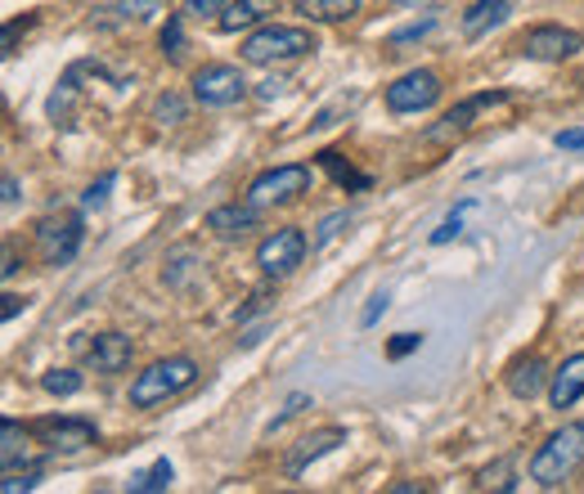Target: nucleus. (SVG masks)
Returning a JSON list of instances; mask_svg holds the SVG:
<instances>
[{"mask_svg":"<svg viewBox=\"0 0 584 494\" xmlns=\"http://www.w3.org/2000/svg\"><path fill=\"white\" fill-rule=\"evenodd\" d=\"M584 463V422H566L558 428L531 459V481L544 490H558L575 476V467Z\"/></svg>","mask_w":584,"mask_h":494,"instance_id":"obj_1","label":"nucleus"},{"mask_svg":"<svg viewBox=\"0 0 584 494\" xmlns=\"http://www.w3.org/2000/svg\"><path fill=\"white\" fill-rule=\"evenodd\" d=\"M310 50H315V36L306 28H288V23H266V28H256L243 41V59L256 63V67L288 63V59H301Z\"/></svg>","mask_w":584,"mask_h":494,"instance_id":"obj_2","label":"nucleus"},{"mask_svg":"<svg viewBox=\"0 0 584 494\" xmlns=\"http://www.w3.org/2000/svg\"><path fill=\"white\" fill-rule=\"evenodd\" d=\"M193 378H199V365H193L189 356L158 360V365H149V369L131 382V404H136V409H153V404H162V400L180 396Z\"/></svg>","mask_w":584,"mask_h":494,"instance_id":"obj_3","label":"nucleus"},{"mask_svg":"<svg viewBox=\"0 0 584 494\" xmlns=\"http://www.w3.org/2000/svg\"><path fill=\"white\" fill-rule=\"evenodd\" d=\"M82 239H86V221L77 211H54L36 225V252L45 265H68L77 252H82Z\"/></svg>","mask_w":584,"mask_h":494,"instance_id":"obj_4","label":"nucleus"},{"mask_svg":"<svg viewBox=\"0 0 584 494\" xmlns=\"http://www.w3.org/2000/svg\"><path fill=\"white\" fill-rule=\"evenodd\" d=\"M247 95V77L234 63H208L193 73V99L203 108H234Z\"/></svg>","mask_w":584,"mask_h":494,"instance_id":"obj_5","label":"nucleus"},{"mask_svg":"<svg viewBox=\"0 0 584 494\" xmlns=\"http://www.w3.org/2000/svg\"><path fill=\"white\" fill-rule=\"evenodd\" d=\"M580 50H584V36L558 23H540L517 36V54H527L535 63H562V59H575Z\"/></svg>","mask_w":584,"mask_h":494,"instance_id":"obj_6","label":"nucleus"},{"mask_svg":"<svg viewBox=\"0 0 584 494\" xmlns=\"http://www.w3.org/2000/svg\"><path fill=\"white\" fill-rule=\"evenodd\" d=\"M306 189H310V167L288 162V167H270V171L256 176L247 185V202H256V207H279V202H293Z\"/></svg>","mask_w":584,"mask_h":494,"instance_id":"obj_7","label":"nucleus"},{"mask_svg":"<svg viewBox=\"0 0 584 494\" xmlns=\"http://www.w3.org/2000/svg\"><path fill=\"white\" fill-rule=\"evenodd\" d=\"M436 99H440V77L432 73V67H414V73H405L401 82L386 86V108H392L396 117L427 113Z\"/></svg>","mask_w":584,"mask_h":494,"instance_id":"obj_8","label":"nucleus"},{"mask_svg":"<svg viewBox=\"0 0 584 494\" xmlns=\"http://www.w3.org/2000/svg\"><path fill=\"white\" fill-rule=\"evenodd\" d=\"M32 437L54 454H77L99 441L91 418H41V422H32Z\"/></svg>","mask_w":584,"mask_h":494,"instance_id":"obj_9","label":"nucleus"},{"mask_svg":"<svg viewBox=\"0 0 584 494\" xmlns=\"http://www.w3.org/2000/svg\"><path fill=\"white\" fill-rule=\"evenodd\" d=\"M306 234L301 230H275L270 239H262V248H256V265H262L266 278H288L301 261H306Z\"/></svg>","mask_w":584,"mask_h":494,"instance_id":"obj_10","label":"nucleus"},{"mask_svg":"<svg viewBox=\"0 0 584 494\" xmlns=\"http://www.w3.org/2000/svg\"><path fill=\"white\" fill-rule=\"evenodd\" d=\"M338 445H347V432L342 428H323V432H310V437H301L297 441V450L284 459V476L288 481H297L315 459H323V454H333Z\"/></svg>","mask_w":584,"mask_h":494,"instance_id":"obj_11","label":"nucleus"},{"mask_svg":"<svg viewBox=\"0 0 584 494\" xmlns=\"http://www.w3.org/2000/svg\"><path fill=\"white\" fill-rule=\"evenodd\" d=\"M508 99V91H486V95H472V99H464L459 108H449L432 130H427V139H449V135H464L468 126H472V117L477 113H486V108H495V104H503Z\"/></svg>","mask_w":584,"mask_h":494,"instance_id":"obj_12","label":"nucleus"},{"mask_svg":"<svg viewBox=\"0 0 584 494\" xmlns=\"http://www.w3.org/2000/svg\"><path fill=\"white\" fill-rule=\"evenodd\" d=\"M131 356H136V346H131V337H121V333H99L86 346V365L95 374H121L126 365H131Z\"/></svg>","mask_w":584,"mask_h":494,"instance_id":"obj_13","label":"nucleus"},{"mask_svg":"<svg viewBox=\"0 0 584 494\" xmlns=\"http://www.w3.org/2000/svg\"><path fill=\"white\" fill-rule=\"evenodd\" d=\"M256 221H262V207L256 202H225V207L208 211V230L216 239H243L256 230Z\"/></svg>","mask_w":584,"mask_h":494,"instance_id":"obj_14","label":"nucleus"},{"mask_svg":"<svg viewBox=\"0 0 584 494\" xmlns=\"http://www.w3.org/2000/svg\"><path fill=\"white\" fill-rule=\"evenodd\" d=\"M584 396V350L571 360H562V369L549 378V404L553 409H571Z\"/></svg>","mask_w":584,"mask_h":494,"instance_id":"obj_15","label":"nucleus"},{"mask_svg":"<svg viewBox=\"0 0 584 494\" xmlns=\"http://www.w3.org/2000/svg\"><path fill=\"white\" fill-rule=\"evenodd\" d=\"M266 14H275V0H230L216 19V28L221 32H247L256 23H266Z\"/></svg>","mask_w":584,"mask_h":494,"instance_id":"obj_16","label":"nucleus"},{"mask_svg":"<svg viewBox=\"0 0 584 494\" xmlns=\"http://www.w3.org/2000/svg\"><path fill=\"white\" fill-rule=\"evenodd\" d=\"M508 0H472V10L464 14V36L468 41H481L486 32H495L499 23H508Z\"/></svg>","mask_w":584,"mask_h":494,"instance_id":"obj_17","label":"nucleus"},{"mask_svg":"<svg viewBox=\"0 0 584 494\" xmlns=\"http://www.w3.org/2000/svg\"><path fill=\"white\" fill-rule=\"evenodd\" d=\"M297 14L310 23H347L360 14V0H297Z\"/></svg>","mask_w":584,"mask_h":494,"instance_id":"obj_18","label":"nucleus"},{"mask_svg":"<svg viewBox=\"0 0 584 494\" xmlns=\"http://www.w3.org/2000/svg\"><path fill=\"white\" fill-rule=\"evenodd\" d=\"M508 391L517 396V400H535L540 391H544V360H522V365H512V374H508Z\"/></svg>","mask_w":584,"mask_h":494,"instance_id":"obj_19","label":"nucleus"},{"mask_svg":"<svg viewBox=\"0 0 584 494\" xmlns=\"http://www.w3.org/2000/svg\"><path fill=\"white\" fill-rule=\"evenodd\" d=\"M19 463H28V432L19 428L14 418L0 422V467L19 472Z\"/></svg>","mask_w":584,"mask_h":494,"instance_id":"obj_20","label":"nucleus"},{"mask_svg":"<svg viewBox=\"0 0 584 494\" xmlns=\"http://www.w3.org/2000/svg\"><path fill=\"white\" fill-rule=\"evenodd\" d=\"M176 481V467L167 463V459H158L149 472H140V476H131V494H158V490H167Z\"/></svg>","mask_w":584,"mask_h":494,"instance_id":"obj_21","label":"nucleus"},{"mask_svg":"<svg viewBox=\"0 0 584 494\" xmlns=\"http://www.w3.org/2000/svg\"><path fill=\"white\" fill-rule=\"evenodd\" d=\"M319 162L333 171V180L342 185V189H369V176H360V171H351V162L342 158V154H333V149H323L319 154Z\"/></svg>","mask_w":584,"mask_h":494,"instance_id":"obj_22","label":"nucleus"},{"mask_svg":"<svg viewBox=\"0 0 584 494\" xmlns=\"http://www.w3.org/2000/svg\"><path fill=\"white\" fill-rule=\"evenodd\" d=\"M472 207H477V198H464L459 207H454L449 217H445V221L432 230V248H445L449 239H459V234H464V211H472Z\"/></svg>","mask_w":584,"mask_h":494,"instance_id":"obj_23","label":"nucleus"},{"mask_svg":"<svg viewBox=\"0 0 584 494\" xmlns=\"http://www.w3.org/2000/svg\"><path fill=\"white\" fill-rule=\"evenodd\" d=\"M432 32H436V14H427L423 23H410V28L392 32V36H386V50H392V54H401L405 45H414V41H423V36H432Z\"/></svg>","mask_w":584,"mask_h":494,"instance_id":"obj_24","label":"nucleus"},{"mask_svg":"<svg viewBox=\"0 0 584 494\" xmlns=\"http://www.w3.org/2000/svg\"><path fill=\"white\" fill-rule=\"evenodd\" d=\"M41 387L50 396H77L82 391V374H73V369H50V374H41Z\"/></svg>","mask_w":584,"mask_h":494,"instance_id":"obj_25","label":"nucleus"},{"mask_svg":"<svg viewBox=\"0 0 584 494\" xmlns=\"http://www.w3.org/2000/svg\"><path fill=\"white\" fill-rule=\"evenodd\" d=\"M342 225H351V211H347V207H342V211H329V217L319 221V230H315L310 248H329V243L342 234Z\"/></svg>","mask_w":584,"mask_h":494,"instance_id":"obj_26","label":"nucleus"},{"mask_svg":"<svg viewBox=\"0 0 584 494\" xmlns=\"http://www.w3.org/2000/svg\"><path fill=\"white\" fill-rule=\"evenodd\" d=\"M193 265H199V256H193L189 248L171 252V256H167V284H171V288H184V278L193 274Z\"/></svg>","mask_w":584,"mask_h":494,"instance_id":"obj_27","label":"nucleus"},{"mask_svg":"<svg viewBox=\"0 0 584 494\" xmlns=\"http://www.w3.org/2000/svg\"><path fill=\"white\" fill-rule=\"evenodd\" d=\"M477 485H481V490H517V481H512V459H503V463L486 467Z\"/></svg>","mask_w":584,"mask_h":494,"instance_id":"obj_28","label":"nucleus"},{"mask_svg":"<svg viewBox=\"0 0 584 494\" xmlns=\"http://www.w3.org/2000/svg\"><path fill=\"white\" fill-rule=\"evenodd\" d=\"M162 54L167 59H180L184 54V23H180V14H171L167 28H162Z\"/></svg>","mask_w":584,"mask_h":494,"instance_id":"obj_29","label":"nucleus"},{"mask_svg":"<svg viewBox=\"0 0 584 494\" xmlns=\"http://www.w3.org/2000/svg\"><path fill=\"white\" fill-rule=\"evenodd\" d=\"M153 122H162V126L184 122V99H180V95H158V104H153Z\"/></svg>","mask_w":584,"mask_h":494,"instance_id":"obj_30","label":"nucleus"},{"mask_svg":"<svg viewBox=\"0 0 584 494\" xmlns=\"http://www.w3.org/2000/svg\"><path fill=\"white\" fill-rule=\"evenodd\" d=\"M113 185H117V176H113V171H104V176H99V180H95V185H91V189L82 193L86 211H99V207L108 202V189H113Z\"/></svg>","mask_w":584,"mask_h":494,"instance_id":"obj_31","label":"nucleus"},{"mask_svg":"<svg viewBox=\"0 0 584 494\" xmlns=\"http://www.w3.org/2000/svg\"><path fill=\"white\" fill-rule=\"evenodd\" d=\"M41 485V467H32V472H6V476H0V490H6V494H19V490H36Z\"/></svg>","mask_w":584,"mask_h":494,"instance_id":"obj_32","label":"nucleus"},{"mask_svg":"<svg viewBox=\"0 0 584 494\" xmlns=\"http://www.w3.org/2000/svg\"><path fill=\"white\" fill-rule=\"evenodd\" d=\"M386 306H392V293H386V288H382V293H373V297H369V306H364V315H360V328H373V324L386 315Z\"/></svg>","mask_w":584,"mask_h":494,"instance_id":"obj_33","label":"nucleus"},{"mask_svg":"<svg viewBox=\"0 0 584 494\" xmlns=\"http://www.w3.org/2000/svg\"><path fill=\"white\" fill-rule=\"evenodd\" d=\"M418 346H423V333H396L392 346H386V356H392V360H405L410 350H418Z\"/></svg>","mask_w":584,"mask_h":494,"instance_id":"obj_34","label":"nucleus"},{"mask_svg":"<svg viewBox=\"0 0 584 494\" xmlns=\"http://www.w3.org/2000/svg\"><path fill=\"white\" fill-rule=\"evenodd\" d=\"M306 404H310V396H306V391H293V396L284 400V413H279V418L270 422V432H279V428H284V422H288V418H297V413H301Z\"/></svg>","mask_w":584,"mask_h":494,"instance_id":"obj_35","label":"nucleus"},{"mask_svg":"<svg viewBox=\"0 0 584 494\" xmlns=\"http://www.w3.org/2000/svg\"><path fill=\"white\" fill-rule=\"evenodd\" d=\"M153 6H162V0H117V14L121 19H145Z\"/></svg>","mask_w":584,"mask_h":494,"instance_id":"obj_36","label":"nucleus"},{"mask_svg":"<svg viewBox=\"0 0 584 494\" xmlns=\"http://www.w3.org/2000/svg\"><path fill=\"white\" fill-rule=\"evenodd\" d=\"M553 145H558L562 154H580V149H584V126H580V130H558Z\"/></svg>","mask_w":584,"mask_h":494,"instance_id":"obj_37","label":"nucleus"},{"mask_svg":"<svg viewBox=\"0 0 584 494\" xmlns=\"http://www.w3.org/2000/svg\"><path fill=\"white\" fill-rule=\"evenodd\" d=\"M225 6H230V0H184V14L203 19V14H221Z\"/></svg>","mask_w":584,"mask_h":494,"instance_id":"obj_38","label":"nucleus"},{"mask_svg":"<svg viewBox=\"0 0 584 494\" xmlns=\"http://www.w3.org/2000/svg\"><path fill=\"white\" fill-rule=\"evenodd\" d=\"M266 306H270V293H252V297H247V306H243V311L234 315V319H238V328H243V324H247L252 315H262Z\"/></svg>","mask_w":584,"mask_h":494,"instance_id":"obj_39","label":"nucleus"},{"mask_svg":"<svg viewBox=\"0 0 584 494\" xmlns=\"http://www.w3.org/2000/svg\"><path fill=\"white\" fill-rule=\"evenodd\" d=\"M36 19L28 14V19H14V23H6V41H0V45H6V54H14V45H19V32H28Z\"/></svg>","mask_w":584,"mask_h":494,"instance_id":"obj_40","label":"nucleus"},{"mask_svg":"<svg viewBox=\"0 0 584 494\" xmlns=\"http://www.w3.org/2000/svg\"><path fill=\"white\" fill-rule=\"evenodd\" d=\"M266 333H270V324H243V337H238V346H243V350H252V346L262 341Z\"/></svg>","mask_w":584,"mask_h":494,"instance_id":"obj_41","label":"nucleus"},{"mask_svg":"<svg viewBox=\"0 0 584 494\" xmlns=\"http://www.w3.org/2000/svg\"><path fill=\"white\" fill-rule=\"evenodd\" d=\"M0 302H6V306H0V315H6V319H14V315H19L23 306H28V297H19V293H6Z\"/></svg>","mask_w":584,"mask_h":494,"instance_id":"obj_42","label":"nucleus"},{"mask_svg":"<svg viewBox=\"0 0 584 494\" xmlns=\"http://www.w3.org/2000/svg\"><path fill=\"white\" fill-rule=\"evenodd\" d=\"M14 202H19V180L6 176V207H14Z\"/></svg>","mask_w":584,"mask_h":494,"instance_id":"obj_43","label":"nucleus"},{"mask_svg":"<svg viewBox=\"0 0 584 494\" xmlns=\"http://www.w3.org/2000/svg\"><path fill=\"white\" fill-rule=\"evenodd\" d=\"M284 91V82H262V91H256V95H262V99H275Z\"/></svg>","mask_w":584,"mask_h":494,"instance_id":"obj_44","label":"nucleus"},{"mask_svg":"<svg viewBox=\"0 0 584 494\" xmlns=\"http://www.w3.org/2000/svg\"><path fill=\"white\" fill-rule=\"evenodd\" d=\"M14 270H19V256H14V252H6V278H14Z\"/></svg>","mask_w":584,"mask_h":494,"instance_id":"obj_45","label":"nucleus"},{"mask_svg":"<svg viewBox=\"0 0 584 494\" xmlns=\"http://www.w3.org/2000/svg\"><path fill=\"white\" fill-rule=\"evenodd\" d=\"M392 6H405V10H418V6H432V0H392Z\"/></svg>","mask_w":584,"mask_h":494,"instance_id":"obj_46","label":"nucleus"}]
</instances>
